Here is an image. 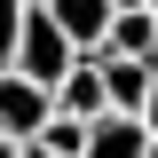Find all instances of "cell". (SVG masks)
<instances>
[{"label":"cell","instance_id":"obj_6","mask_svg":"<svg viewBox=\"0 0 158 158\" xmlns=\"http://www.w3.org/2000/svg\"><path fill=\"white\" fill-rule=\"evenodd\" d=\"M48 16L71 32V48H103V24H111V0H48Z\"/></svg>","mask_w":158,"mask_h":158},{"label":"cell","instance_id":"obj_10","mask_svg":"<svg viewBox=\"0 0 158 158\" xmlns=\"http://www.w3.org/2000/svg\"><path fill=\"white\" fill-rule=\"evenodd\" d=\"M16 158H56V150H40V142H24V150H16Z\"/></svg>","mask_w":158,"mask_h":158},{"label":"cell","instance_id":"obj_2","mask_svg":"<svg viewBox=\"0 0 158 158\" xmlns=\"http://www.w3.org/2000/svg\"><path fill=\"white\" fill-rule=\"evenodd\" d=\"M48 111H56V95H48V87H40L32 71L0 63V135H8V142H32Z\"/></svg>","mask_w":158,"mask_h":158},{"label":"cell","instance_id":"obj_4","mask_svg":"<svg viewBox=\"0 0 158 158\" xmlns=\"http://www.w3.org/2000/svg\"><path fill=\"white\" fill-rule=\"evenodd\" d=\"M87 56L103 63V103H111V111H135L142 103V87H150V56H118V48H87Z\"/></svg>","mask_w":158,"mask_h":158},{"label":"cell","instance_id":"obj_14","mask_svg":"<svg viewBox=\"0 0 158 158\" xmlns=\"http://www.w3.org/2000/svg\"><path fill=\"white\" fill-rule=\"evenodd\" d=\"M150 71H158V56H150Z\"/></svg>","mask_w":158,"mask_h":158},{"label":"cell","instance_id":"obj_8","mask_svg":"<svg viewBox=\"0 0 158 158\" xmlns=\"http://www.w3.org/2000/svg\"><path fill=\"white\" fill-rule=\"evenodd\" d=\"M16 16H24V0H0V63H8V48H16Z\"/></svg>","mask_w":158,"mask_h":158},{"label":"cell","instance_id":"obj_9","mask_svg":"<svg viewBox=\"0 0 158 158\" xmlns=\"http://www.w3.org/2000/svg\"><path fill=\"white\" fill-rule=\"evenodd\" d=\"M135 118H142V127H150V142H158V79H150V87H142V103H135Z\"/></svg>","mask_w":158,"mask_h":158},{"label":"cell","instance_id":"obj_15","mask_svg":"<svg viewBox=\"0 0 158 158\" xmlns=\"http://www.w3.org/2000/svg\"><path fill=\"white\" fill-rule=\"evenodd\" d=\"M150 158H158V142H150Z\"/></svg>","mask_w":158,"mask_h":158},{"label":"cell","instance_id":"obj_1","mask_svg":"<svg viewBox=\"0 0 158 158\" xmlns=\"http://www.w3.org/2000/svg\"><path fill=\"white\" fill-rule=\"evenodd\" d=\"M71 56H79V48H71V32H63V24L48 16V0H24V16H16V48H8V63H16V71H32L40 87H56Z\"/></svg>","mask_w":158,"mask_h":158},{"label":"cell","instance_id":"obj_5","mask_svg":"<svg viewBox=\"0 0 158 158\" xmlns=\"http://www.w3.org/2000/svg\"><path fill=\"white\" fill-rule=\"evenodd\" d=\"M103 48H118V56H158V16L150 8H111Z\"/></svg>","mask_w":158,"mask_h":158},{"label":"cell","instance_id":"obj_13","mask_svg":"<svg viewBox=\"0 0 158 158\" xmlns=\"http://www.w3.org/2000/svg\"><path fill=\"white\" fill-rule=\"evenodd\" d=\"M150 16H158V0H150Z\"/></svg>","mask_w":158,"mask_h":158},{"label":"cell","instance_id":"obj_7","mask_svg":"<svg viewBox=\"0 0 158 158\" xmlns=\"http://www.w3.org/2000/svg\"><path fill=\"white\" fill-rule=\"evenodd\" d=\"M32 142H40V150H56V158H79V150H87V118H79V111H48Z\"/></svg>","mask_w":158,"mask_h":158},{"label":"cell","instance_id":"obj_3","mask_svg":"<svg viewBox=\"0 0 158 158\" xmlns=\"http://www.w3.org/2000/svg\"><path fill=\"white\" fill-rule=\"evenodd\" d=\"M79 158H150V127H142L135 111H95Z\"/></svg>","mask_w":158,"mask_h":158},{"label":"cell","instance_id":"obj_12","mask_svg":"<svg viewBox=\"0 0 158 158\" xmlns=\"http://www.w3.org/2000/svg\"><path fill=\"white\" fill-rule=\"evenodd\" d=\"M111 8H150V0H111Z\"/></svg>","mask_w":158,"mask_h":158},{"label":"cell","instance_id":"obj_11","mask_svg":"<svg viewBox=\"0 0 158 158\" xmlns=\"http://www.w3.org/2000/svg\"><path fill=\"white\" fill-rule=\"evenodd\" d=\"M16 150H24V142H8V135H0V158H16Z\"/></svg>","mask_w":158,"mask_h":158}]
</instances>
